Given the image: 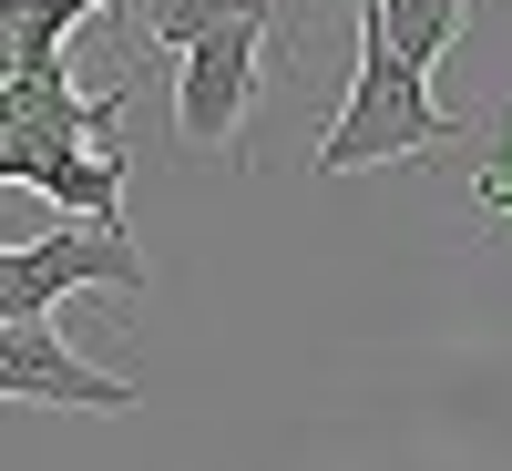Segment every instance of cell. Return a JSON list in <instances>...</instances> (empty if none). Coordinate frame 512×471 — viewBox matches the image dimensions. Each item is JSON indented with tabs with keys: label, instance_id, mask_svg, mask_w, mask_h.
Masks as SVG:
<instances>
[{
	"label": "cell",
	"instance_id": "6da1fadb",
	"mask_svg": "<svg viewBox=\"0 0 512 471\" xmlns=\"http://www.w3.org/2000/svg\"><path fill=\"white\" fill-rule=\"evenodd\" d=\"M461 123L431 103V72L379 21H359V62H349V103L318 134V175H369V164H410V154H451Z\"/></svg>",
	"mask_w": 512,
	"mask_h": 471
},
{
	"label": "cell",
	"instance_id": "7a4b0ae2",
	"mask_svg": "<svg viewBox=\"0 0 512 471\" xmlns=\"http://www.w3.org/2000/svg\"><path fill=\"white\" fill-rule=\"evenodd\" d=\"M277 11H236L216 31H195L175 52V144L205 164L246 154V113H256V52H267Z\"/></svg>",
	"mask_w": 512,
	"mask_h": 471
},
{
	"label": "cell",
	"instance_id": "3957f363",
	"mask_svg": "<svg viewBox=\"0 0 512 471\" xmlns=\"http://www.w3.org/2000/svg\"><path fill=\"white\" fill-rule=\"evenodd\" d=\"M72 287H154L134 226H52V236H0V318H52V297Z\"/></svg>",
	"mask_w": 512,
	"mask_h": 471
},
{
	"label": "cell",
	"instance_id": "277c9868",
	"mask_svg": "<svg viewBox=\"0 0 512 471\" xmlns=\"http://www.w3.org/2000/svg\"><path fill=\"white\" fill-rule=\"evenodd\" d=\"M0 400H52V410H93V420L144 410L134 379H113V369L82 359V349H62L41 318H0Z\"/></svg>",
	"mask_w": 512,
	"mask_h": 471
},
{
	"label": "cell",
	"instance_id": "5b68a950",
	"mask_svg": "<svg viewBox=\"0 0 512 471\" xmlns=\"http://www.w3.org/2000/svg\"><path fill=\"white\" fill-rule=\"evenodd\" d=\"M359 21H379V31H390L400 52L420 62V72H431V62L451 52V41H461V21H472V0H359Z\"/></svg>",
	"mask_w": 512,
	"mask_h": 471
},
{
	"label": "cell",
	"instance_id": "8992f818",
	"mask_svg": "<svg viewBox=\"0 0 512 471\" xmlns=\"http://www.w3.org/2000/svg\"><path fill=\"white\" fill-rule=\"evenodd\" d=\"M236 11H277V0H144V41H154V52H185L195 31H216Z\"/></svg>",
	"mask_w": 512,
	"mask_h": 471
},
{
	"label": "cell",
	"instance_id": "52a82bcc",
	"mask_svg": "<svg viewBox=\"0 0 512 471\" xmlns=\"http://www.w3.org/2000/svg\"><path fill=\"white\" fill-rule=\"evenodd\" d=\"M472 195H482V205H492V216L512 226V113L492 123V144H482V175H472Z\"/></svg>",
	"mask_w": 512,
	"mask_h": 471
}]
</instances>
